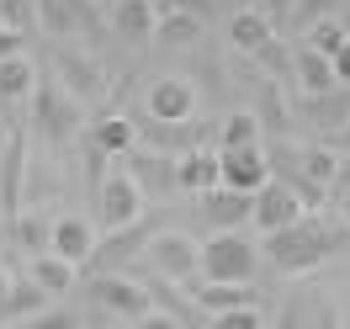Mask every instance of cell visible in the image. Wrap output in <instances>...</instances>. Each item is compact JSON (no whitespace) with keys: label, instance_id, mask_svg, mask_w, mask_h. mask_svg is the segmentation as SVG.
<instances>
[{"label":"cell","instance_id":"6da1fadb","mask_svg":"<svg viewBox=\"0 0 350 329\" xmlns=\"http://www.w3.org/2000/svg\"><path fill=\"white\" fill-rule=\"evenodd\" d=\"M345 239H350L345 223H329V218H319V213H303L292 228L265 234V255H271V265H276V271L303 276V271H313V265H324Z\"/></svg>","mask_w":350,"mask_h":329},{"label":"cell","instance_id":"7a4b0ae2","mask_svg":"<svg viewBox=\"0 0 350 329\" xmlns=\"http://www.w3.org/2000/svg\"><path fill=\"white\" fill-rule=\"evenodd\" d=\"M138 255H144V265L159 282H170V287H191L202 276V244L191 234H180V228H165V234L144 239Z\"/></svg>","mask_w":350,"mask_h":329},{"label":"cell","instance_id":"3957f363","mask_svg":"<svg viewBox=\"0 0 350 329\" xmlns=\"http://www.w3.org/2000/svg\"><path fill=\"white\" fill-rule=\"evenodd\" d=\"M255 265H260V250L239 228H223L202 244V282H255Z\"/></svg>","mask_w":350,"mask_h":329},{"label":"cell","instance_id":"277c9868","mask_svg":"<svg viewBox=\"0 0 350 329\" xmlns=\"http://www.w3.org/2000/svg\"><path fill=\"white\" fill-rule=\"evenodd\" d=\"M80 122H85V107L59 80H38V90H32V128L43 133L48 144H69L80 133Z\"/></svg>","mask_w":350,"mask_h":329},{"label":"cell","instance_id":"5b68a950","mask_svg":"<svg viewBox=\"0 0 350 329\" xmlns=\"http://www.w3.org/2000/svg\"><path fill=\"white\" fill-rule=\"evenodd\" d=\"M96 213H101V228L107 234H122L144 218V186L128 176V170H107L101 186H96Z\"/></svg>","mask_w":350,"mask_h":329},{"label":"cell","instance_id":"8992f818","mask_svg":"<svg viewBox=\"0 0 350 329\" xmlns=\"http://www.w3.org/2000/svg\"><path fill=\"white\" fill-rule=\"evenodd\" d=\"M53 80H59L80 107H90V101L107 96V69H101V59H90L85 48H69V43L53 48Z\"/></svg>","mask_w":350,"mask_h":329},{"label":"cell","instance_id":"52a82bcc","mask_svg":"<svg viewBox=\"0 0 350 329\" xmlns=\"http://www.w3.org/2000/svg\"><path fill=\"white\" fill-rule=\"evenodd\" d=\"M85 298L101 303L107 313H117V319H128V324H138V319L154 308L149 287H138L133 276H122V271H96V276L85 282Z\"/></svg>","mask_w":350,"mask_h":329},{"label":"cell","instance_id":"ba28073f","mask_svg":"<svg viewBox=\"0 0 350 329\" xmlns=\"http://www.w3.org/2000/svg\"><path fill=\"white\" fill-rule=\"evenodd\" d=\"M303 213H308L303 197H297V192H292L282 176H271L260 192L250 197V223H255L260 234H282V228H292V223L303 218Z\"/></svg>","mask_w":350,"mask_h":329},{"label":"cell","instance_id":"9c48e42d","mask_svg":"<svg viewBox=\"0 0 350 329\" xmlns=\"http://www.w3.org/2000/svg\"><path fill=\"white\" fill-rule=\"evenodd\" d=\"M38 5V27H43L53 43H75L96 32V5L90 0H32Z\"/></svg>","mask_w":350,"mask_h":329},{"label":"cell","instance_id":"30bf717a","mask_svg":"<svg viewBox=\"0 0 350 329\" xmlns=\"http://www.w3.org/2000/svg\"><path fill=\"white\" fill-rule=\"evenodd\" d=\"M144 111H149V122H191L197 117V85L180 80V75H159L144 96Z\"/></svg>","mask_w":350,"mask_h":329},{"label":"cell","instance_id":"8fae6325","mask_svg":"<svg viewBox=\"0 0 350 329\" xmlns=\"http://www.w3.org/2000/svg\"><path fill=\"white\" fill-rule=\"evenodd\" d=\"M218 170H223V186H228V192L255 197L265 181H271V154H265V144H250V149H218Z\"/></svg>","mask_w":350,"mask_h":329},{"label":"cell","instance_id":"7c38bea8","mask_svg":"<svg viewBox=\"0 0 350 329\" xmlns=\"http://www.w3.org/2000/svg\"><path fill=\"white\" fill-rule=\"evenodd\" d=\"M276 329H340L334 298H329V292H319V287H297V292L282 303Z\"/></svg>","mask_w":350,"mask_h":329},{"label":"cell","instance_id":"4fadbf2b","mask_svg":"<svg viewBox=\"0 0 350 329\" xmlns=\"http://www.w3.org/2000/svg\"><path fill=\"white\" fill-rule=\"evenodd\" d=\"M22 176H27V133H11L5 138V154H0V207L16 218L22 202Z\"/></svg>","mask_w":350,"mask_h":329},{"label":"cell","instance_id":"5bb4252c","mask_svg":"<svg viewBox=\"0 0 350 329\" xmlns=\"http://www.w3.org/2000/svg\"><path fill=\"white\" fill-rule=\"evenodd\" d=\"M27 276L43 287L48 298H64V292H75V287H80V265L64 261L59 250H43V255H27Z\"/></svg>","mask_w":350,"mask_h":329},{"label":"cell","instance_id":"9a60e30c","mask_svg":"<svg viewBox=\"0 0 350 329\" xmlns=\"http://www.w3.org/2000/svg\"><path fill=\"white\" fill-rule=\"evenodd\" d=\"M122 159H128V176L144 186V197H149V192H180V186H175V159H170V154L138 144V149L122 154Z\"/></svg>","mask_w":350,"mask_h":329},{"label":"cell","instance_id":"2e32d148","mask_svg":"<svg viewBox=\"0 0 350 329\" xmlns=\"http://www.w3.org/2000/svg\"><path fill=\"white\" fill-rule=\"evenodd\" d=\"M228 43L239 48V53H255V59H260L265 48L276 43V22H271L265 11H255V5H244V11L228 16Z\"/></svg>","mask_w":350,"mask_h":329},{"label":"cell","instance_id":"e0dca14e","mask_svg":"<svg viewBox=\"0 0 350 329\" xmlns=\"http://www.w3.org/2000/svg\"><path fill=\"white\" fill-rule=\"evenodd\" d=\"M154 22H159L154 0H111V32L122 43H154Z\"/></svg>","mask_w":350,"mask_h":329},{"label":"cell","instance_id":"ac0fdd59","mask_svg":"<svg viewBox=\"0 0 350 329\" xmlns=\"http://www.w3.org/2000/svg\"><path fill=\"white\" fill-rule=\"evenodd\" d=\"M292 80L303 85V96H324V90H340V75H334V59L319 53V48H297L292 53Z\"/></svg>","mask_w":350,"mask_h":329},{"label":"cell","instance_id":"d6986e66","mask_svg":"<svg viewBox=\"0 0 350 329\" xmlns=\"http://www.w3.org/2000/svg\"><path fill=\"white\" fill-rule=\"evenodd\" d=\"M175 186L180 192H213V186H223V170H218V149H186L180 159H175Z\"/></svg>","mask_w":350,"mask_h":329},{"label":"cell","instance_id":"ffe728a7","mask_svg":"<svg viewBox=\"0 0 350 329\" xmlns=\"http://www.w3.org/2000/svg\"><path fill=\"white\" fill-rule=\"evenodd\" d=\"M255 282H191V303L202 313H223V308H255Z\"/></svg>","mask_w":350,"mask_h":329},{"label":"cell","instance_id":"44dd1931","mask_svg":"<svg viewBox=\"0 0 350 329\" xmlns=\"http://www.w3.org/2000/svg\"><path fill=\"white\" fill-rule=\"evenodd\" d=\"M96 244H101V234H96V228H90L85 218H75V213H64V218L53 223V250H59L64 261H75V265L96 261Z\"/></svg>","mask_w":350,"mask_h":329},{"label":"cell","instance_id":"7402d4cb","mask_svg":"<svg viewBox=\"0 0 350 329\" xmlns=\"http://www.w3.org/2000/svg\"><path fill=\"white\" fill-rule=\"evenodd\" d=\"M90 144L107 154V159H122V154L138 149V122H133V117L107 111V117H96V122H90Z\"/></svg>","mask_w":350,"mask_h":329},{"label":"cell","instance_id":"603a6c76","mask_svg":"<svg viewBox=\"0 0 350 329\" xmlns=\"http://www.w3.org/2000/svg\"><path fill=\"white\" fill-rule=\"evenodd\" d=\"M202 218L213 223V228H239V223H250V197L244 192H228V186H213V192H202Z\"/></svg>","mask_w":350,"mask_h":329},{"label":"cell","instance_id":"cb8c5ba5","mask_svg":"<svg viewBox=\"0 0 350 329\" xmlns=\"http://www.w3.org/2000/svg\"><path fill=\"white\" fill-rule=\"evenodd\" d=\"M197 38H202V16L197 11H186V5L159 11V22H154V48H191Z\"/></svg>","mask_w":350,"mask_h":329},{"label":"cell","instance_id":"d4e9b609","mask_svg":"<svg viewBox=\"0 0 350 329\" xmlns=\"http://www.w3.org/2000/svg\"><path fill=\"white\" fill-rule=\"evenodd\" d=\"M292 159H297V170H303L313 186H324V192H329V186H334L340 176H345V159L329 149V144H303V149L292 154Z\"/></svg>","mask_w":350,"mask_h":329},{"label":"cell","instance_id":"484cf974","mask_svg":"<svg viewBox=\"0 0 350 329\" xmlns=\"http://www.w3.org/2000/svg\"><path fill=\"white\" fill-rule=\"evenodd\" d=\"M32 90H38V64H32L27 53H16V59L0 64V107L32 101Z\"/></svg>","mask_w":350,"mask_h":329},{"label":"cell","instance_id":"4316f807","mask_svg":"<svg viewBox=\"0 0 350 329\" xmlns=\"http://www.w3.org/2000/svg\"><path fill=\"white\" fill-rule=\"evenodd\" d=\"M11 239L22 244L27 255H43V250H53V223H48V213L22 207V213L11 218Z\"/></svg>","mask_w":350,"mask_h":329},{"label":"cell","instance_id":"83f0119b","mask_svg":"<svg viewBox=\"0 0 350 329\" xmlns=\"http://www.w3.org/2000/svg\"><path fill=\"white\" fill-rule=\"evenodd\" d=\"M48 303H53V298H48L43 287L32 282V276H22V282L5 292V308H0V313H5L11 324H22V319H32V313H38V308H48Z\"/></svg>","mask_w":350,"mask_h":329},{"label":"cell","instance_id":"f1b7e54d","mask_svg":"<svg viewBox=\"0 0 350 329\" xmlns=\"http://www.w3.org/2000/svg\"><path fill=\"white\" fill-rule=\"evenodd\" d=\"M250 144H265V128H260V117H255V111H234V117L223 122V138H218V149H250Z\"/></svg>","mask_w":350,"mask_h":329},{"label":"cell","instance_id":"f546056e","mask_svg":"<svg viewBox=\"0 0 350 329\" xmlns=\"http://www.w3.org/2000/svg\"><path fill=\"white\" fill-rule=\"evenodd\" d=\"M345 38H350V32H345V22H340V16H324V22H313V27L303 32V43L319 48V53H329V59L345 48Z\"/></svg>","mask_w":350,"mask_h":329},{"label":"cell","instance_id":"4dcf8cb0","mask_svg":"<svg viewBox=\"0 0 350 329\" xmlns=\"http://www.w3.org/2000/svg\"><path fill=\"white\" fill-rule=\"evenodd\" d=\"M16 329H80V313H75V308H59V303H48V308H38L32 319H22Z\"/></svg>","mask_w":350,"mask_h":329},{"label":"cell","instance_id":"1f68e13d","mask_svg":"<svg viewBox=\"0 0 350 329\" xmlns=\"http://www.w3.org/2000/svg\"><path fill=\"white\" fill-rule=\"evenodd\" d=\"M213 329H265L260 303H255V308H223V313H213Z\"/></svg>","mask_w":350,"mask_h":329},{"label":"cell","instance_id":"d6a6232c","mask_svg":"<svg viewBox=\"0 0 350 329\" xmlns=\"http://www.w3.org/2000/svg\"><path fill=\"white\" fill-rule=\"evenodd\" d=\"M329 16V0H303L297 11H292V22H297V32H308L313 22H324Z\"/></svg>","mask_w":350,"mask_h":329},{"label":"cell","instance_id":"836d02e7","mask_svg":"<svg viewBox=\"0 0 350 329\" xmlns=\"http://www.w3.org/2000/svg\"><path fill=\"white\" fill-rule=\"evenodd\" d=\"M133 329H186V324H180L175 313H165V308H149V313H144V319H138Z\"/></svg>","mask_w":350,"mask_h":329},{"label":"cell","instance_id":"e575fe53","mask_svg":"<svg viewBox=\"0 0 350 329\" xmlns=\"http://www.w3.org/2000/svg\"><path fill=\"white\" fill-rule=\"evenodd\" d=\"M16 53H22V32H5V27H0V64L16 59Z\"/></svg>","mask_w":350,"mask_h":329},{"label":"cell","instance_id":"d590c367","mask_svg":"<svg viewBox=\"0 0 350 329\" xmlns=\"http://www.w3.org/2000/svg\"><path fill=\"white\" fill-rule=\"evenodd\" d=\"M334 75H340V85L350 90V38H345V48L334 53Z\"/></svg>","mask_w":350,"mask_h":329},{"label":"cell","instance_id":"8d00e7d4","mask_svg":"<svg viewBox=\"0 0 350 329\" xmlns=\"http://www.w3.org/2000/svg\"><path fill=\"white\" fill-rule=\"evenodd\" d=\"M286 5H292V0H255V11H265V16H271V22H276V16H282Z\"/></svg>","mask_w":350,"mask_h":329},{"label":"cell","instance_id":"74e56055","mask_svg":"<svg viewBox=\"0 0 350 329\" xmlns=\"http://www.w3.org/2000/svg\"><path fill=\"white\" fill-rule=\"evenodd\" d=\"M340 223L350 228V181H345V192H340Z\"/></svg>","mask_w":350,"mask_h":329},{"label":"cell","instance_id":"f35d334b","mask_svg":"<svg viewBox=\"0 0 350 329\" xmlns=\"http://www.w3.org/2000/svg\"><path fill=\"white\" fill-rule=\"evenodd\" d=\"M0 27H5V16H0Z\"/></svg>","mask_w":350,"mask_h":329}]
</instances>
